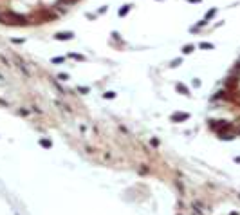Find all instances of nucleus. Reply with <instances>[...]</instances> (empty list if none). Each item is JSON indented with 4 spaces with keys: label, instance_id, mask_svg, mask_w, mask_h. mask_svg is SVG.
Masks as SVG:
<instances>
[{
    "label": "nucleus",
    "instance_id": "nucleus-4",
    "mask_svg": "<svg viewBox=\"0 0 240 215\" xmlns=\"http://www.w3.org/2000/svg\"><path fill=\"white\" fill-rule=\"evenodd\" d=\"M177 91L182 92L184 96H190V91H188V87H186V85H182V83H177Z\"/></svg>",
    "mask_w": 240,
    "mask_h": 215
},
{
    "label": "nucleus",
    "instance_id": "nucleus-3",
    "mask_svg": "<svg viewBox=\"0 0 240 215\" xmlns=\"http://www.w3.org/2000/svg\"><path fill=\"white\" fill-rule=\"evenodd\" d=\"M217 13H218V9H217V7H211V9H210V11H208V13H206V16H204V20H208V22H210V20H213V18L217 16Z\"/></svg>",
    "mask_w": 240,
    "mask_h": 215
},
{
    "label": "nucleus",
    "instance_id": "nucleus-7",
    "mask_svg": "<svg viewBox=\"0 0 240 215\" xmlns=\"http://www.w3.org/2000/svg\"><path fill=\"white\" fill-rule=\"evenodd\" d=\"M179 63H182V60H181V58L173 60V62H172V67H177V65H179Z\"/></svg>",
    "mask_w": 240,
    "mask_h": 215
},
{
    "label": "nucleus",
    "instance_id": "nucleus-6",
    "mask_svg": "<svg viewBox=\"0 0 240 215\" xmlns=\"http://www.w3.org/2000/svg\"><path fill=\"white\" fill-rule=\"evenodd\" d=\"M199 47H201V49H213L215 45H213V44H210V42H201V44H199Z\"/></svg>",
    "mask_w": 240,
    "mask_h": 215
},
{
    "label": "nucleus",
    "instance_id": "nucleus-5",
    "mask_svg": "<svg viewBox=\"0 0 240 215\" xmlns=\"http://www.w3.org/2000/svg\"><path fill=\"white\" fill-rule=\"evenodd\" d=\"M193 51H195V45H193V44H188V45L182 47V52H184V54H190V52H193Z\"/></svg>",
    "mask_w": 240,
    "mask_h": 215
},
{
    "label": "nucleus",
    "instance_id": "nucleus-2",
    "mask_svg": "<svg viewBox=\"0 0 240 215\" xmlns=\"http://www.w3.org/2000/svg\"><path fill=\"white\" fill-rule=\"evenodd\" d=\"M186 120H190V114L188 112H175V114H172V121H186Z\"/></svg>",
    "mask_w": 240,
    "mask_h": 215
},
{
    "label": "nucleus",
    "instance_id": "nucleus-10",
    "mask_svg": "<svg viewBox=\"0 0 240 215\" xmlns=\"http://www.w3.org/2000/svg\"><path fill=\"white\" fill-rule=\"evenodd\" d=\"M229 215H238V211H231V213H229Z\"/></svg>",
    "mask_w": 240,
    "mask_h": 215
},
{
    "label": "nucleus",
    "instance_id": "nucleus-1",
    "mask_svg": "<svg viewBox=\"0 0 240 215\" xmlns=\"http://www.w3.org/2000/svg\"><path fill=\"white\" fill-rule=\"evenodd\" d=\"M208 127H210L217 136H222V134H227L229 130H233V125L229 121H224V120H210L208 121Z\"/></svg>",
    "mask_w": 240,
    "mask_h": 215
},
{
    "label": "nucleus",
    "instance_id": "nucleus-8",
    "mask_svg": "<svg viewBox=\"0 0 240 215\" xmlns=\"http://www.w3.org/2000/svg\"><path fill=\"white\" fill-rule=\"evenodd\" d=\"M186 2H193V4H199L201 0H186Z\"/></svg>",
    "mask_w": 240,
    "mask_h": 215
},
{
    "label": "nucleus",
    "instance_id": "nucleus-9",
    "mask_svg": "<svg viewBox=\"0 0 240 215\" xmlns=\"http://www.w3.org/2000/svg\"><path fill=\"white\" fill-rule=\"evenodd\" d=\"M235 163H238V165H240V157H235Z\"/></svg>",
    "mask_w": 240,
    "mask_h": 215
}]
</instances>
